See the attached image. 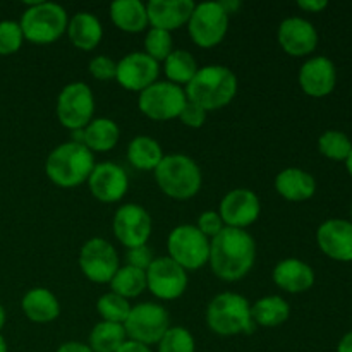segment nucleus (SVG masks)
<instances>
[{
  "mask_svg": "<svg viewBox=\"0 0 352 352\" xmlns=\"http://www.w3.org/2000/svg\"><path fill=\"white\" fill-rule=\"evenodd\" d=\"M256 260V243L243 229L223 227L210 241V267L213 274L226 282H237L246 277Z\"/></svg>",
  "mask_w": 352,
  "mask_h": 352,
  "instance_id": "f257e3e1",
  "label": "nucleus"
},
{
  "mask_svg": "<svg viewBox=\"0 0 352 352\" xmlns=\"http://www.w3.org/2000/svg\"><path fill=\"white\" fill-rule=\"evenodd\" d=\"M186 96L203 110H219L229 105L237 93V78L226 65L199 67L195 78L186 85Z\"/></svg>",
  "mask_w": 352,
  "mask_h": 352,
  "instance_id": "f03ea898",
  "label": "nucleus"
},
{
  "mask_svg": "<svg viewBox=\"0 0 352 352\" xmlns=\"http://www.w3.org/2000/svg\"><path fill=\"white\" fill-rule=\"evenodd\" d=\"M95 165L93 151L85 144L67 141L50 151L45 162V172L58 188H76L88 182Z\"/></svg>",
  "mask_w": 352,
  "mask_h": 352,
  "instance_id": "7ed1b4c3",
  "label": "nucleus"
},
{
  "mask_svg": "<svg viewBox=\"0 0 352 352\" xmlns=\"http://www.w3.org/2000/svg\"><path fill=\"white\" fill-rule=\"evenodd\" d=\"M206 323L213 333L222 337L253 333L256 327L251 318V305L236 292H222L208 302Z\"/></svg>",
  "mask_w": 352,
  "mask_h": 352,
  "instance_id": "20e7f679",
  "label": "nucleus"
},
{
  "mask_svg": "<svg viewBox=\"0 0 352 352\" xmlns=\"http://www.w3.org/2000/svg\"><path fill=\"white\" fill-rule=\"evenodd\" d=\"M158 188L174 199L195 198L201 189L203 175L198 164L186 155H165L155 168Z\"/></svg>",
  "mask_w": 352,
  "mask_h": 352,
  "instance_id": "39448f33",
  "label": "nucleus"
},
{
  "mask_svg": "<svg viewBox=\"0 0 352 352\" xmlns=\"http://www.w3.org/2000/svg\"><path fill=\"white\" fill-rule=\"evenodd\" d=\"M69 16L65 9L54 2H33L19 21L24 40L34 45H50L67 31Z\"/></svg>",
  "mask_w": 352,
  "mask_h": 352,
  "instance_id": "423d86ee",
  "label": "nucleus"
},
{
  "mask_svg": "<svg viewBox=\"0 0 352 352\" xmlns=\"http://www.w3.org/2000/svg\"><path fill=\"white\" fill-rule=\"evenodd\" d=\"M167 250L168 258L186 272L199 270L210 260V239L203 236L196 226H177L172 229Z\"/></svg>",
  "mask_w": 352,
  "mask_h": 352,
  "instance_id": "0eeeda50",
  "label": "nucleus"
},
{
  "mask_svg": "<svg viewBox=\"0 0 352 352\" xmlns=\"http://www.w3.org/2000/svg\"><path fill=\"white\" fill-rule=\"evenodd\" d=\"M168 329H170V318L167 309L155 302H141L133 306L129 316L124 322L127 339L148 347L160 342Z\"/></svg>",
  "mask_w": 352,
  "mask_h": 352,
  "instance_id": "6e6552de",
  "label": "nucleus"
},
{
  "mask_svg": "<svg viewBox=\"0 0 352 352\" xmlns=\"http://www.w3.org/2000/svg\"><path fill=\"white\" fill-rule=\"evenodd\" d=\"M188 96L181 86L170 81H157L140 93L138 107L141 113L153 120H170L179 117Z\"/></svg>",
  "mask_w": 352,
  "mask_h": 352,
  "instance_id": "1a4fd4ad",
  "label": "nucleus"
},
{
  "mask_svg": "<svg viewBox=\"0 0 352 352\" xmlns=\"http://www.w3.org/2000/svg\"><path fill=\"white\" fill-rule=\"evenodd\" d=\"M95 96L86 82H71L57 98V119L65 129H85L93 120Z\"/></svg>",
  "mask_w": 352,
  "mask_h": 352,
  "instance_id": "9d476101",
  "label": "nucleus"
},
{
  "mask_svg": "<svg viewBox=\"0 0 352 352\" xmlns=\"http://www.w3.org/2000/svg\"><path fill=\"white\" fill-rule=\"evenodd\" d=\"M188 26L189 36L198 47L213 48L226 38L229 16L220 2L196 3Z\"/></svg>",
  "mask_w": 352,
  "mask_h": 352,
  "instance_id": "9b49d317",
  "label": "nucleus"
},
{
  "mask_svg": "<svg viewBox=\"0 0 352 352\" xmlns=\"http://www.w3.org/2000/svg\"><path fill=\"white\" fill-rule=\"evenodd\" d=\"M79 268L88 280L95 284H110L120 268L116 248L102 237H93L79 251Z\"/></svg>",
  "mask_w": 352,
  "mask_h": 352,
  "instance_id": "f8f14e48",
  "label": "nucleus"
},
{
  "mask_svg": "<svg viewBox=\"0 0 352 352\" xmlns=\"http://www.w3.org/2000/svg\"><path fill=\"white\" fill-rule=\"evenodd\" d=\"M188 272L168 256L155 258L146 270V289L162 301L179 299L188 289Z\"/></svg>",
  "mask_w": 352,
  "mask_h": 352,
  "instance_id": "ddd939ff",
  "label": "nucleus"
},
{
  "mask_svg": "<svg viewBox=\"0 0 352 352\" xmlns=\"http://www.w3.org/2000/svg\"><path fill=\"white\" fill-rule=\"evenodd\" d=\"M113 236L127 250L144 246L151 236V217L136 203L122 205L113 215Z\"/></svg>",
  "mask_w": 352,
  "mask_h": 352,
  "instance_id": "4468645a",
  "label": "nucleus"
},
{
  "mask_svg": "<svg viewBox=\"0 0 352 352\" xmlns=\"http://www.w3.org/2000/svg\"><path fill=\"white\" fill-rule=\"evenodd\" d=\"M261 213V203L256 192L251 189H232L222 198L219 206V215L223 226L232 229H243L253 226Z\"/></svg>",
  "mask_w": 352,
  "mask_h": 352,
  "instance_id": "2eb2a0df",
  "label": "nucleus"
},
{
  "mask_svg": "<svg viewBox=\"0 0 352 352\" xmlns=\"http://www.w3.org/2000/svg\"><path fill=\"white\" fill-rule=\"evenodd\" d=\"M160 64L144 52H133L117 62L116 81L127 91H144L158 81Z\"/></svg>",
  "mask_w": 352,
  "mask_h": 352,
  "instance_id": "dca6fc26",
  "label": "nucleus"
},
{
  "mask_svg": "<svg viewBox=\"0 0 352 352\" xmlns=\"http://www.w3.org/2000/svg\"><path fill=\"white\" fill-rule=\"evenodd\" d=\"M88 188L98 201L117 203L129 189V177L116 162H102L95 165L88 177Z\"/></svg>",
  "mask_w": 352,
  "mask_h": 352,
  "instance_id": "f3484780",
  "label": "nucleus"
},
{
  "mask_svg": "<svg viewBox=\"0 0 352 352\" xmlns=\"http://www.w3.org/2000/svg\"><path fill=\"white\" fill-rule=\"evenodd\" d=\"M278 43L291 57H305L318 47V31L302 17H287L278 26Z\"/></svg>",
  "mask_w": 352,
  "mask_h": 352,
  "instance_id": "a211bd4d",
  "label": "nucleus"
},
{
  "mask_svg": "<svg viewBox=\"0 0 352 352\" xmlns=\"http://www.w3.org/2000/svg\"><path fill=\"white\" fill-rule=\"evenodd\" d=\"M337 85V69L329 57L308 58L299 69V86L313 98H323L333 91Z\"/></svg>",
  "mask_w": 352,
  "mask_h": 352,
  "instance_id": "6ab92c4d",
  "label": "nucleus"
},
{
  "mask_svg": "<svg viewBox=\"0 0 352 352\" xmlns=\"http://www.w3.org/2000/svg\"><path fill=\"white\" fill-rule=\"evenodd\" d=\"M316 243L320 250L336 261H352V222L330 219L318 227Z\"/></svg>",
  "mask_w": 352,
  "mask_h": 352,
  "instance_id": "aec40b11",
  "label": "nucleus"
},
{
  "mask_svg": "<svg viewBox=\"0 0 352 352\" xmlns=\"http://www.w3.org/2000/svg\"><path fill=\"white\" fill-rule=\"evenodd\" d=\"M195 6L192 0H150L146 3L148 24L172 33L189 23Z\"/></svg>",
  "mask_w": 352,
  "mask_h": 352,
  "instance_id": "412c9836",
  "label": "nucleus"
},
{
  "mask_svg": "<svg viewBox=\"0 0 352 352\" xmlns=\"http://www.w3.org/2000/svg\"><path fill=\"white\" fill-rule=\"evenodd\" d=\"M274 282L285 292L301 294L309 291L315 284V272L305 261L298 258H285L274 268Z\"/></svg>",
  "mask_w": 352,
  "mask_h": 352,
  "instance_id": "4be33fe9",
  "label": "nucleus"
},
{
  "mask_svg": "<svg viewBox=\"0 0 352 352\" xmlns=\"http://www.w3.org/2000/svg\"><path fill=\"white\" fill-rule=\"evenodd\" d=\"M275 189L287 201H306L316 192V181L309 172L289 167L275 177Z\"/></svg>",
  "mask_w": 352,
  "mask_h": 352,
  "instance_id": "5701e85b",
  "label": "nucleus"
},
{
  "mask_svg": "<svg viewBox=\"0 0 352 352\" xmlns=\"http://www.w3.org/2000/svg\"><path fill=\"white\" fill-rule=\"evenodd\" d=\"M67 36L76 48L89 52L102 41L103 26L91 12H78L69 19Z\"/></svg>",
  "mask_w": 352,
  "mask_h": 352,
  "instance_id": "b1692460",
  "label": "nucleus"
},
{
  "mask_svg": "<svg viewBox=\"0 0 352 352\" xmlns=\"http://www.w3.org/2000/svg\"><path fill=\"white\" fill-rule=\"evenodd\" d=\"M21 308L26 318L34 323H50L60 315L58 299L45 287L30 289L21 301Z\"/></svg>",
  "mask_w": 352,
  "mask_h": 352,
  "instance_id": "393cba45",
  "label": "nucleus"
},
{
  "mask_svg": "<svg viewBox=\"0 0 352 352\" xmlns=\"http://www.w3.org/2000/svg\"><path fill=\"white\" fill-rule=\"evenodd\" d=\"M110 19L126 33H141L148 26L146 3L141 0H116L110 6Z\"/></svg>",
  "mask_w": 352,
  "mask_h": 352,
  "instance_id": "a878e982",
  "label": "nucleus"
},
{
  "mask_svg": "<svg viewBox=\"0 0 352 352\" xmlns=\"http://www.w3.org/2000/svg\"><path fill=\"white\" fill-rule=\"evenodd\" d=\"M119 138L120 129L116 120L100 117V119H93L85 127V140H82V144L89 151H100V153H103V151H110L112 148H116V144L119 143Z\"/></svg>",
  "mask_w": 352,
  "mask_h": 352,
  "instance_id": "bb28decb",
  "label": "nucleus"
},
{
  "mask_svg": "<svg viewBox=\"0 0 352 352\" xmlns=\"http://www.w3.org/2000/svg\"><path fill=\"white\" fill-rule=\"evenodd\" d=\"M289 316H291V306L280 296H265L251 306V318L254 325L274 329L287 322Z\"/></svg>",
  "mask_w": 352,
  "mask_h": 352,
  "instance_id": "cd10ccee",
  "label": "nucleus"
},
{
  "mask_svg": "<svg viewBox=\"0 0 352 352\" xmlns=\"http://www.w3.org/2000/svg\"><path fill=\"white\" fill-rule=\"evenodd\" d=\"M164 150L157 140L150 136H138L127 146V160L138 170H153L164 160Z\"/></svg>",
  "mask_w": 352,
  "mask_h": 352,
  "instance_id": "c85d7f7f",
  "label": "nucleus"
},
{
  "mask_svg": "<svg viewBox=\"0 0 352 352\" xmlns=\"http://www.w3.org/2000/svg\"><path fill=\"white\" fill-rule=\"evenodd\" d=\"M127 340L124 325L110 322H100L89 333L88 346L93 352H117Z\"/></svg>",
  "mask_w": 352,
  "mask_h": 352,
  "instance_id": "c756f323",
  "label": "nucleus"
},
{
  "mask_svg": "<svg viewBox=\"0 0 352 352\" xmlns=\"http://www.w3.org/2000/svg\"><path fill=\"white\" fill-rule=\"evenodd\" d=\"M110 289L113 294L120 296L127 301L131 298H138L146 291V272L131 267V265L120 267L110 280Z\"/></svg>",
  "mask_w": 352,
  "mask_h": 352,
  "instance_id": "7c9ffc66",
  "label": "nucleus"
},
{
  "mask_svg": "<svg viewBox=\"0 0 352 352\" xmlns=\"http://www.w3.org/2000/svg\"><path fill=\"white\" fill-rule=\"evenodd\" d=\"M198 69L195 57L188 50H181V48H175L164 60V72L167 76V81L177 86L189 85Z\"/></svg>",
  "mask_w": 352,
  "mask_h": 352,
  "instance_id": "2f4dec72",
  "label": "nucleus"
},
{
  "mask_svg": "<svg viewBox=\"0 0 352 352\" xmlns=\"http://www.w3.org/2000/svg\"><path fill=\"white\" fill-rule=\"evenodd\" d=\"M318 150L330 160L346 162L352 150V143L342 131H325L318 140Z\"/></svg>",
  "mask_w": 352,
  "mask_h": 352,
  "instance_id": "473e14b6",
  "label": "nucleus"
},
{
  "mask_svg": "<svg viewBox=\"0 0 352 352\" xmlns=\"http://www.w3.org/2000/svg\"><path fill=\"white\" fill-rule=\"evenodd\" d=\"M131 308L133 306L129 305V301L120 296L113 294L112 291L103 294L102 298L96 302V311L102 316V322H110V323H119V325H124V322L129 316Z\"/></svg>",
  "mask_w": 352,
  "mask_h": 352,
  "instance_id": "72a5a7b5",
  "label": "nucleus"
},
{
  "mask_svg": "<svg viewBox=\"0 0 352 352\" xmlns=\"http://www.w3.org/2000/svg\"><path fill=\"white\" fill-rule=\"evenodd\" d=\"M172 52H174V45H172V34L168 31L158 30V28L148 30L144 36V54L160 64Z\"/></svg>",
  "mask_w": 352,
  "mask_h": 352,
  "instance_id": "f704fd0d",
  "label": "nucleus"
},
{
  "mask_svg": "<svg viewBox=\"0 0 352 352\" xmlns=\"http://www.w3.org/2000/svg\"><path fill=\"white\" fill-rule=\"evenodd\" d=\"M196 342L184 327H170L158 342V352H195Z\"/></svg>",
  "mask_w": 352,
  "mask_h": 352,
  "instance_id": "c9c22d12",
  "label": "nucleus"
},
{
  "mask_svg": "<svg viewBox=\"0 0 352 352\" xmlns=\"http://www.w3.org/2000/svg\"><path fill=\"white\" fill-rule=\"evenodd\" d=\"M24 34L16 21H0V55H12L23 47Z\"/></svg>",
  "mask_w": 352,
  "mask_h": 352,
  "instance_id": "e433bc0d",
  "label": "nucleus"
},
{
  "mask_svg": "<svg viewBox=\"0 0 352 352\" xmlns=\"http://www.w3.org/2000/svg\"><path fill=\"white\" fill-rule=\"evenodd\" d=\"M89 74L98 81H112L117 74V62L107 55H98L89 62Z\"/></svg>",
  "mask_w": 352,
  "mask_h": 352,
  "instance_id": "4c0bfd02",
  "label": "nucleus"
},
{
  "mask_svg": "<svg viewBox=\"0 0 352 352\" xmlns=\"http://www.w3.org/2000/svg\"><path fill=\"white\" fill-rule=\"evenodd\" d=\"M199 232L203 236H206L208 239H213L217 234H220L223 230V222L220 219L219 212H213V210H208V212H203L201 215L198 217V223H196Z\"/></svg>",
  "mask_w": 352,
  "mask_h": 352,
  "instance_id": "58836bf2",
  "label": "nucleus"
},
{
  "mask_svg": "<svg viewBox=\"0 0 352 352\" xmlns=\"http://www.w3.org/2000/svg\"><path fill=\"white\" fill-rule=\"evenodd\" d=\"M179 119H181V122L184 126L191 127V129H199V127H203V124L206 120V110H203L201 107L188 100L182 112L179 113Z\"/></svg>",
  "mask_w": 352,
  "mask_h": 352,
  "instance_id": "ea45409f",
  "label": "nucleus"
},
{
  "mask_svg": "<svg viewBox=\"0 0 352 352\" xmlns=\"http://www.w3.org/2000/svg\"><path fill=\"white\" fill-rule=\"evenodd\" d=\"M126 258H127V265H131V267L134 268H140V270H144V272L148 270L151 261L155 260L153 253L148 250L146 244H144V246H138V248H131V250H127Z\"/></svg>",
  "mask_w": 352,
  "mask_h": 352,
  "instance_id": "a19ab883",
  "label": "nucleus"
},
{
  "mask_svg": "<svg viewBox=\"0 0 352 352\" xmlns=\"http://www.w3.org/2000/svg\"><path fill=\"white\" fill-rule=\"evenodd\" d=\"M298 7L299 9L306 10V12H322L323 9H327L329 7V2L327 0H299L298 2Z\"/></svg>",
  "mask_w": 352,
  "mask_h": 352,
  "instance_id": "79ce46f5",
  "label": "nucleus"
},
{
  "mask_svg": "<svg viewBox=\"0 0 352 352\" xmlns=\"http://www.w3.org/2000/svg\"><path fill=\"white\" fill-rule=\"evenodd\" d=\"M117 352H153V351H151L148 346H144V344L134 342V340L127 339Z\"/></svg>",
  "mask_w": 352,
  "mask_h": 352,
  "instance_id": "37998d69",
  "label": "nucleus"
},
{
  "mask_svg": "<svg viewBox=\"0 0 352 352\" xmlns=\"http://www.w3.org/2000/svg\"><path fill=\"white\" fill-rule=\"evenodd\" d=\"M57 352H93L88 344L81 342H65L58 347Z\"/></svg>",
  "mask_w": 352,
  "mask_h": 352,
  "instance_id": "c03bdc74",
  "label": "nucleus"
},
{
  "mask_svg": "<svg viewBox=\"0 0 352 352\" xmlns=\"http://www.w3.org/2000/svg\"><path fill=\"white\" fill-rule=\"evenodd\" d=\"M220 6H222V9L226 10L227 16H232V14H236L237 10H239L241 7V2L239 0H223V2H220Z\"/></svg>",
  "mask_w": 352,
  "mask_h": 352,
  "instance_id": "a18cd8bd",
  "label": "nucleus"
},
{
  "mask_svg": "<svg viewBox=\"0 0 352 352\" xmlns=\"http://www.w3.org/2000/svg\"><path fill=\"white\" fill-rule=\"evenodd\" d=\"M337 352H352V332L346 333L340 339L339 346H337Z\"/></svg>",
  "mask_w": 352,
  "mask_h": 352,
  "instance_id": "49530a36",
  "label": "nucleus"
},
{
  "mask_svg": "<svg viewBox=\"0 0 352 352\" xmlns=\"http://www.w3.org/2000/svg\"><path fill=\"white\" fill-rule=\"evenodd\" d=\"M3 325H6V309L0 305V330L3 329Z\"/></svg>",
  "mask_w": 352,
  "mask_h": 352,
  "instance_id": "de8ad7c7",
  "label": "nucleus"
},
{
  "mask_svg": "<svg viewBox=\"0 0 352 352\" xmlns=\"http://www.w3.org/2000/svg\"><path fill=\"white\" fill-rule=\"evenodd\" d=\"M346 167H347V172H349L351 177H352V150H351L349 157H347V160H346Z\"/></svg>",
  "mask_w": 352,
  "mask_h": 352,
  "instance_id": "09e8293b",
  "label": "nucleus"
},
{
  "mask_svg": "<svg viewBox=\"0 0 352 352\" xmlns=\"http://www.w3.org/2000/svg\"><path fill=\"white\" fill-rule=\"evenodd\" d=\"M0 352H9V349H7L6 339H3L2 336H0Z\"/></svg>",
  "mask_w": 352,
  "mask_h": 352,
  "instance_id": "8fccbe9b",
  "label": "nucleus"
},
{
  "mask_svg": "<svg viewBox=\"0 0 352 352\" xmlns=\"http://www.w3.org/2000/svg\"><path fill=\"white\" fill-rule=\"evenodd\" d=\"M351 215H352V208H351Z\"/></svg>",
  "mask_w": 352,
  "mask_h": 352,
  "instance_id": "3c124183",
  "label": "nucleus"
}]
</instances>
